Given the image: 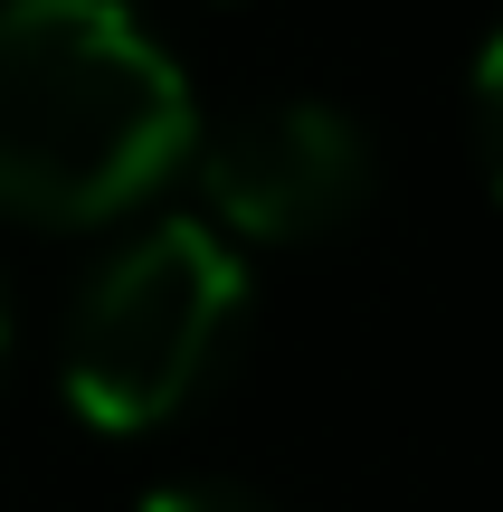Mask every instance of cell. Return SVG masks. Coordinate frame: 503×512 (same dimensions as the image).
Wrapping results in <instances>:
<instances>
[{
	"instance_id": "obj_5",
	"label": "cell",
	"mask_w": 503,
	"mask_h": 512,
	"mask_svg": "<svg viewBox=\"0 0 503 512\" xmlns=\"http://www.w3.org/2000/svg\"><path fill=\"white\" fill-rule=\"evenodd\" d=\"M133 512H276V503L238 494V484H162V494H143Z\"/></svg>"
},
{
	"instance_id": "obj_4",
	"label": "cell",
	"mask_w": 503,
	"mask_h": 512,
	"mask_svg": "<svg viewBox=\"0 0 503 512\" xmlns=\"http://www.w3.org/2000/svg\"><path fill=\"white\" fill-rule=\"evenodd\" d=\"M466 133H475V171H485V190L503 200V29L485 38V57H475V76H466Z\"/></svg>"
},
{
	"instance_id": "obj_2",
	"label": "cell",
	"mask_w": 503,
	"mask_h": 512,
	"mask_svg": "<svg viewBox=\"0 0 503 512\" xmlns=\"http://www.w3.org/2000/svg\"><path fill=\"white\" fill-rule=\"evenodd\" d=\"M238 313H247L238 238L209 219H162L76 294L67 342H57V389L105 437L171 427L209 389Z\"/></svg>"
},
{
	"instance_id": "obj_1",
	"label": "cell",
	"mask_w": 503,
	"mask_h": 512,
	"mask_svg": "<svg viewBox=\"0 0 503 512\" xmlns=\"http://www.w3.org/2000/svg\"><path fill=\"white\" fill-rule=\"evenodd\" d=\"M200 143V95L124 0H0V209L105 228Z\"/></svg>"
},
{
	"instance_id": "obj_6",
	"label": "cell",
	"mask_w": 503,
	"mask_h": 512,
	"mask_svg": "<svg viewBox=\"0 0 503 512\" xmlns=\"http://www.w3.org/2000/svg\"><path fill=\"white\" fill-rule=\"evenodd\" d=\"M0 351H10V304H0Z\"/></svg>"
},
{
	"instance_id": "obj_3",
	"label": "cell",
	"mask_w": 503,
	"mask_h": 512,
	"mask_svg": "<svg viewBox=\"0 0 503 512\" xmlns=\"http://www.w3.org/2000/svg\"><path fill=\"white\" fill-rule=\"evenodd\" d=\"M190 162H200L209 228L257 238V247L333 238L342 219H361L371 171H380L371 133L342 105H314V95H276V105H247L228 124H200Z\"/></svg>"
}]
</instances>
